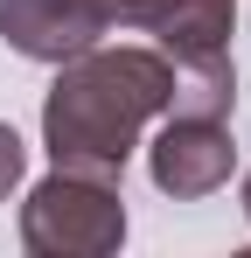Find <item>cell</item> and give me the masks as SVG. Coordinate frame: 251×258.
I'll list each match as a JSON object with an SVG mask.
<instances>
[{
    "instance_id": "cell-1",
    "label": "cell",
    "mask_w": 251,
    "mask_h": 258,
    "mask_svg": "<svg viewBox=\"0 0 251 258\" xmlns=\"http://www.w3.org/2000/svg\"><path fill=\"white\" fill-rule=\"evenodd\" d=\"M174 105V63L147 42H91L56 63V84L42 98V147L56 168L119 181L140 133L167 119Z\"/></svg>"
},
{
    "instance_id": "cell-2",
    "label": "cell",
    "mask_w": 251,
    "mask_h": 258,
    "mask_svg": "<svg viewBox=\"0 0 251 258\" xmlns=\"http://www.w3.org/2000/svg\"><path fill=\"white\" fill-rule=\"evenodd\" d=\"M126 244V196L105 174L49 168L21 203V251L28 258H112Z\"/></svg>"
},
{
    "instance_id": "cell-3",
    "label": "cell",
    "mask_w": 251,
    "mask_h": 258,
    "mask_svg": "<svg viewBox=\"0 0 251 258\" xmlns=\"http://www.w3.org/2000/svg\"><path fill=\"white\" fill-rule=\"evenodd\" d=\"M147 174H154V188L174 196V203L216 196V188L237 174L230 119H181V112H167L161 133H154V147H147Z\"/></svg>"
},
{
    "instance_id": "cell-4",
    "label": "cell",
    "mask_w": 251,
    "mask_h": 258,
    "mask_svg": "<svg viewBox=\"0 0 251 258\" xmlns=\"http://www.w3.org/2000/svg\"><path fill=\"white\" fill-rule=\"evenodd\" d=\"M105 35H112L105 0H0V42L28 63H49V70Z\"/></svg>"
},
{
    "instance_id": "cell-5",
    "label": "cell",
    "mask_w": 251,
    "mask_h": 258,
    "mask_svg": "<svg viewBox=\"0 0 251 258\" xmlns=\"http://www.w3.org/2000/svg\"><path fill=\"white\" fill-rule=\"evenodd\" d=\"M105 21L154 35V49L167 56H196V49H230L237 0H105Z\"/></svg>"
},
{
    "instance_id": "cell-6",
    "label": "cell",
    "mask_w": 251,
    "mask_h": 258,
    "mask_svg": "<svg viewBox=\"0 0 251 258\" xmlns=\"http://www.w3.org/2000/svg\"><path fill=\"white\" fill-rule=\"evenodd\" d=\"M174 63V105L181 119H230L237 105V63L230 49H196V56H167Z\"/></svg>"
},
{
    "instance_id": "cell-7",
    "label": "cell",
    "mask_w": 251,
    "mask_h": 258,
    "mask_svg": "<svg viewBox=\"0 0 251 258\" xmlns=\"http://www.w3.org/2000/svg\"><path fill=\"white\" fill-rule=\"evenodd\" d=\"M21 174H28V147H21V133L0 119V203L21 188Z\"/></svg>"
},
{
    "instance_id": "cell-8",
    "label": "cell",
    "mask_w": 251,
    "mask_h": 258,
    "mask_svg": "<svg viewBox=\"0 0 251 258\" xmlns=\"http://www.w3.org/2000/svg\"><path fill=\"white\" fill-rule=\"evenodd\" d=\"M244 223H251V174H244Z\"/></svg>"
}]
</instances>
